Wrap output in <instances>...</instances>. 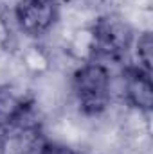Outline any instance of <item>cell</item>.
I'll list each match as a JSON object with an SVG mask.
<instances>
[{"mask_svg":"<svg viewBox=\"0 0 153 154\" xmlns=\"http://www.w3.org/2000/svg\"><path fill=\"white\" fill-rule=\"evenodd\" d=\"M60 0H16L15 22L18 29L29 38H41L54 29L60 20Z\"/></svg>","mask_w":153,"mask_h":154,"instance_id":"cell-3","label":"cell"},{"mask_svg":"<svg viewBox=\"0 0 153 154\" xmlns=\"http://www.w3.org/2000/svg\"><path fill=\"white\" fill-rule=\"evenodd\" d=\"M47 143L49 138L33 115L0 131V154H43Z\"/></svg>","mask_w":153,"mask_h":154,"instance_id":"cell-4","label":"cell"},{"mask_svg":"<svg viewBox=\"0 0 153 154\" xmlns=\"http://www.w3.org/2000/svg\"><path fill=\"white\" fill-rule=\"evenodd\" d=\"M72 95L79 111L86 116H97L106 111L112 100V74L106 63L88 59L77 66L70 81Z\"/></svg>","mask_w":153,"mask_h":154,"instance_id":"cell-1","label":"cell"},{"mask_svg":"<svg viewBox=\"0 0 153 154\" xmlns=\"http://www.w3.org/2000/svg\"><path fill=\"white\" fill-rule=\"evenodd\" d=\"M34 99L15 84L0 86V131L33 115Z\"/></svg>","mask_w":153,"mask_h":154,"instance_id":"cell-6","label":"cell"},{"mask_svg":"<svg viewBox=\"0 0 153 154\" xmlns=\"http://www.w3.org/2000/svg\"><path fill=\"white\" fill-rule=\"evenodd\" d=\"M90 59L96 61H110V63H121L130 52L135 39V31L132 25L115 16L106 14L96 20V23L90 29Z\"/></svg>","mask_w":153,"mask_h":154,"instance_id":"cell-2","label":"cell"},{"mask_svg":"<svg viewBox=\"0 0 153 154\" xmlns=\"http://www.w3.org/2000/svg\"><path fill=\"white\" fill-rule=\"evenodd\" d=\"M15 43V34H13V27L5 16V13L0 9V52H5L13 47Z\"/></svg>","mask_w":153,"mask_h":154,"instance_id":"cell-8","label":"cell"},{"mask_svg":"<svg viewBox=\"0 0 153 154\" xmlns=\"http://www.w3.org/2000/svg\"><path fill=\"white\" fill-rule=\"evenodd\" d=\"M122 99L130 108L150 115L153 109L151 74L135 65H126L122 72Z\"/></svg>","mask_w":153,"mask_h":154,"instance_id":"cell-5","label":"cell"},{"mask_svg":"<svg viewBox=\"0 0 153 154\" xmlns=\"http://www.w3.org/2000/svg\"><path fill=\"white\" fill-rule=\"evenodd\" d=\"M132 52H133V63L135 66L142 68L144 72L151 74V54H153V39L151 32L144 31L141 34H135L133 45H132Z\"/></svg>","mask_w":153,"mask_h":154,"instance_id":"cell-7","label":"cell"},{"mask_svg":"<svg viewBox=\"0 0 153 154\" xmlns=\"http://www.w3.org/2000/svg\"><path fill=\"white\" fill-rule=\"evenodd\" d=\"M43 154H79V152H77L76 149L65 145V143H58V142H50L49 140Z\"/></svg>","mask_w":153,"mask_h":154,"instance_id":"cell-9","label":"cell"}]
</instances>
